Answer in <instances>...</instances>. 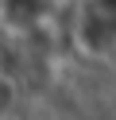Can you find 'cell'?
Returning a JSON list of instances; mask_svg holds the SVG:
<instances>
[{
	"mask_svg": "<svg viewBox=\"0 0 116 120\" xmlns=\"http://www.w3.org/2000/svg\"><path fill=\"white\" fill-rule=\"evenodd\" d=\"M4 35H8V31H4V27H0V43H4Z\"/></svg>",
	"mask_w": 116,
	"mask_h": 120,
	"instance_id": "obj_1",
	"label": "cell"
}]
</instances>
